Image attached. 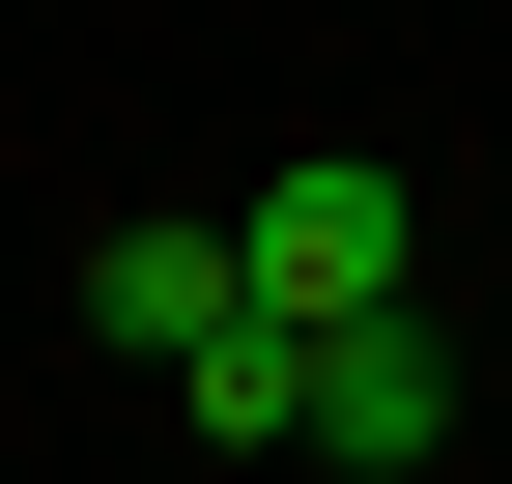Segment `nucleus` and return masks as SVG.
Instances as JSON below:
<instances>
[{
    "label": "nucleus",
    "instance_id": "7ed1b4c3",
    "mask_svg": "<svg viewBox=\"0 0 512 484\" xmlns=\"http://www.w3.org/2000/svg\"><path fill=\"white\" fill-rule=\"evenodd\" d=\"M228 314H256V257H228L200 200H171V228H114V257H86V342H114V371H200Z\"/></svg>",
    "mask_w": 512,
    "mask_h": 484
},
{
    "label": "nucleus",
    "instance_id": "f03ea898",
    "mask_svg": "<svg viewBox=\"0 0 512 484\" xmlns=\"http://www.w3.org/2000/svg\"><path fill=\"white\" fill-rule=\"evenodd\" d=\"M427 456H456V342H427V314L313 342V484H427Z\"/></svg>",
    "mask_w": 512,
    "mask_h": 484
},
{
    "label": "nucleus",
    "instance_id": "f257e3e1",
    "mask_svg": "<svg viewBox=\"0 0 512 484\" xmlns=\"http://www.w3.org/2000/svg\"><path fill=\"white\" fill-rule=\"evenodd\" d=\"M228 257H256V314H285V342L427 314V257H399V143H285V171L228 200Z\"/></svg>",
    "mask_w": 512,
    "mask_h": 484
}]
</instances>
